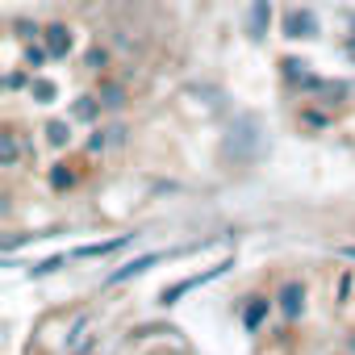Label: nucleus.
Instances as JSON below:
<instances>
[{
	"instance_id": "1",
	"label": "nucleus",
	"mask_w": 355,
	"mask_h": 355,
	"mask_svg": "<svg viewBox=\"0 0 355 355\" xmlns=\"http://www.w3.org/2000/svg\"><path fill=\"white\" fill-rule=\"evenodd\" d=\"M230 263H218V268H209V272H201V276H189V280H180V284H171V288H163V301L171 305V301H180L184 293H193L197 284H205V280H214V276H222Z\"/></svg>"
},
{
	"instance_id": "2",
	"label": "nucleus",
	"mask_w": 355,
	"mask_h": 355,
	"mask_svg": "<svg viewBox=\"0 0 355 355\" xmlns=\"http://www.w3.org/2000/svg\"><path fill=\"white\" fill-rule=\"evenodd\" d=\"M46 51L59 59V55H67L71 51V30H63V26H51L46 30Z\"/></svg>"
},
{
	"instance_id": "3",
	"label": "nucleus",
	"mask_w": 355,
	"mask_h": 355,
	"mask_svg": "<svg viewBox=\"0 0 355 355\" xmlns=\"http://www.w3.org/2000/svg\"><path fill=\"white\" fill-rule=\"evenodd\" d=\"M159 263V255H142V259H134V263H125V268H117L113 276H109V284H121V280H130V276H138V272H146V268H155Z\"/></svg>"
},
{
	"instance_id": "4",
	"label": "nucleus",
	"mask_w": 355,
	"mask_h": 355,
	"mask_svg": "<svg viewBox=\"0 0 355 355\" xmlns=\"http://www.w3.org/2000/svg\"><path fill=\"white\" fill-rule=\"evenodd\" d=\"M301 301H305L301 284H284V293H280V309H284V318H297V313H301Z\"/></svg>"
},
{
	"instance_id": "5",
	"label": "nucleus",
	"mask_w": 355,
	"mask_h": 355,
	"mask_svg": "<svg viewBox=\"0 0 355 355\" xmlns=\"http://www.w3.org/2000/svg\"><path fill=\"white\" fill-rule=\"evenodd\" d=\"M121 243H125V239H109V243H92V247H80L76 255H80V259H96V255H109V251H117Z\"/></svg>"
},
{
	"instance_id": "6",
	"label": "nucleus",
	"mask_w": 355,
	"mask_h": 355,
	"mask_svg": "<svg viewBox=\"0 0 355 355\" xmlns=\"http://www.w3.org/2000/svg\"><path fill=\"white\" fill-rule=\"evenodd\" d=\"M288 34H293V38L313 34V17H309V13H293V17H288Z\"/></svg>"
},
{
	"instance_id": "7",
	"label": "nucleus",
	"mask_w": 355,
	"mask_h": 355,
	"mask_svg": "<svg viewBox=\"0 0 355 355\" xmlns=\"http://www.w3.org/2000/svg\"><path fill=\"white\" fill-rule=\"evenodd\" d=\"M263 26H268V0H255V9H251V34L259 38Z\"/></svg>"
},
{
	"instance_id": "8",
	"label": "nucleus",
	"mask_w": 355,
	"mask_h": 355,
	"mask_svg": "<svg viewBox=\"0 0 355 355\" xmlns=\"http://www.w3.org/2000/svg\"><path fill=\"white\" fill-rule=\"evenodd\" d=\"M5 163H9V167L17 163V138H13V134H5Z\"/></svg>"
},
{
	"instance_id": "9",
	"label": "nucleus",
	"mask_w": 355,
	"mask_h": 355,
	"mask_svg": "<svg viewBox=\"0 0 355 355\" xmlns=\"http://www.w3.org/2000/svg\"><path fill=\"white\" fill-rule=\"evenodd\" d=\"M51 142H55V146H63V142H67V125H63V121H55V125H51Z\"/></svg>"
},
{
	"instance_id": "10",
	"label": "nucleus",
	"mask_w": 355,
	"mask_h": 355,
	"mask_svg": "<svg viewBox=\"0 0 355 355\" xmlns=\"http://www.w3.org/2000/svg\"><path fill=\"white\" fill-rule=\"evenodd\" d=\"M34 92H38V101H51V96H55V84H46V80H38V84H34Z\"/></svg>"
},
{
	"instance_id": "11",
	"label": "nucleus",
	"mask_w": 355,
	"mask_h": 355,
	"mask_svg": "<svg viewBox=\"0 0 355 355\" xmlns=\"http://www.w3.org/2000/svg\"><path fill=\"white\" fill-rule=\"evenodd\" d=\"M259 318H263V305H251V309H247V326H255Z\"/></svg>"
},
{
	"instance_id": "12",
	"label": "nucleus",
	"mask_w": 355,
	"mask_h": 355,
	"mask_svg": "<svg viewBox=\"0 0 355 355\" xmlns=\"http://www.w3.org/2000/svg\"><path fill=\"white\" fill-rule=\"evenodd\" d=\"M343 255H347V259H355V247H343Z\"/></svg>"
}]
</instances>
